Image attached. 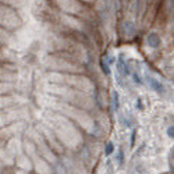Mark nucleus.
<instances>
[{"instance_id":"nucleus-1","label":"nucleus","mask_w":174,"mask_h":174,"mask_svg":"<svg viewBox=\"0 0 174 174\" xmlns=\"http://www.w3.org/2000/svg\"><path fill=\"white\" fill-rule=\"evenodd\" d=\"M111 149H113V146H111V143H109V146H107V153H110Z\"/></svg>"}]
</instances>
